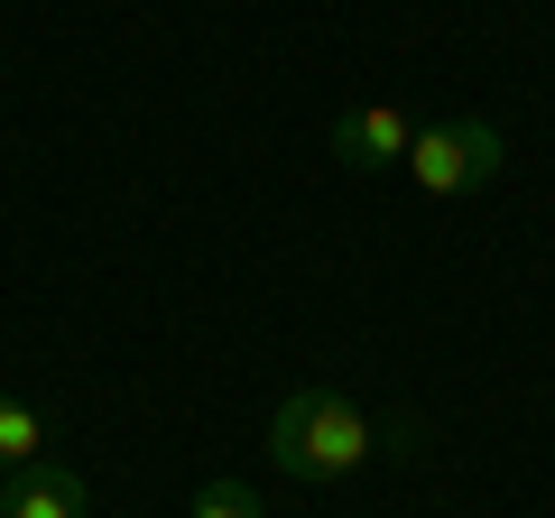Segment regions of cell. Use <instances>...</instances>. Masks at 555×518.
Here are the masks:
<instances>
[{
  "label": "cell",
  "instance_id": "obj_6",
  "mask_svg": "<svg viewBox=\"0 0 555 518\" xmlns=\"http://www.w3.org/2000/svg\"><path fill=\"white\" fill-rule=\"evenodd\" d=\"M195 518H259V491H250V481H204Z\"/></svg>",
  "mask_w": 555,
  "mask_h": 518
},
{
  "label": "cell",
  "instance_id": "obj_2",
  "mask_svg": "<svg viewBox=\"0 0 555 518\" xmlns=\"http://www.w3.org/2000/svg\"><path fill=\"white\" fill-rule=\"evenodd\" d=\"M500 158H509V140H500L491 120H444V130H416L408 177L426 195H473L481 177H500Z\"/></svg>",
  "mask_w": 555,
  "mask_h": 518
},
{
  "label": "cell",
  "instance_id": "obj_1",
  "mask_svg": "<svg viewBox=\"0 0 555 518\" xmlns=\"http://www.w3.org/2000/svg\"><path fill=\"white\" fill-rule=\"evenodd\" d=\"M269 454H278V472H297V481H343V472H361L371 463V417H361L343 389H287L278 399V417H269Z\"/></svg>",
  "mask_w": 555,
  "mask_h": 518
},
{
  "label": "cell",
  "instance_id": "obj_3",
  "mask_svg": "<svg viewBox=\"0 0 555 518\" xmlns=\"http://www.w3.org/2000/svg\"><path fill=\"white\" fill-rule=\"evenodd\" d=\"M408 148H416V120L408 112H389V102H361V112H343L334 120V158L343 167H408Z\"/></svg>",
  "mask_w": 555,
  "mask_h": 518
},
{
  "label": "cell",
  "instance_id": "obj_4",
  "mask_svg": "<svg viewBox=\"0 0 555 518\" xmlns=\"http://www.w3.org/2000/svg\"><path fill=\"white\" fill-rule=\"evenodd\" d=\"M83 472H65V463H28V472L0 481V518H83Z\"/></svg>",
  "mask_w": 555,
  "mask_h": 518
},
{
  "label": "cell",
  "instance_id": "obj_5",
  "mask_svg": "<svg viewBox=\"0 0 555 518\" xmlns=\"http://www.w3.org/2000/svg\"><path fill=\"white\" fill-rule=\"evenodd\" d=\"M38 444H47V417H38L28 399H0V472H28V463H47Z\"/></svg>",
  "mask_w": 555,
  "mask_h": 518
}]
</instances>
